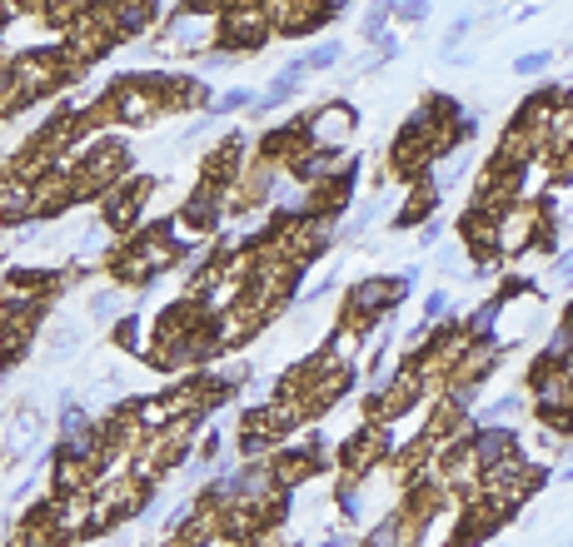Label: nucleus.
I'll use <instances>...</instances> for the list:
<instances>
[{
    "label": "nucleus",
    "mask_w": 573,
    "mask_h": 547,
    "mask_svg": "<svg viewBox=\"0 0 573 547\" xmlns=\"http://www.w3.org/2000/svg\"><path fill=\"white\" fill-rule=\"evenodd\" d=\"M35 433H41V418H35V413H21V418H15V428H11V457H21L25 448H31Z\"/></svg>",
    "instance_id": "obj_1"
},
{
    "label": "nucleus",
    "mask_w": 573,
    "mask_h": 547,
    "mask_svg": "<svg viewBox=\"0 0 573 547\" xmlns=\"http://www.w3.org/2000/svg\"><path fill=\"white\" fill-rule=\"evenodd\" d=\"M344 129H350V115H344V109H334L324 125H314V139L330 135V149H334V145H344Z\"/></svg>",
    "instance_id": "obj_2"
},
{
    "label": "nucleus",
    "mask_w": 573,
    "mask_h": 547,
    "mask_svg": "<svg viewBox=\"0 0 573 547\" xmlns=\"http://www.w3.org/2000/svg\"><path fill=\"white\" fill-rule=\"evenodd\" d=\"M389 294H394V288L384 284V278H374V284H364V288H360V294H354V298H360L364 308H379V304H384V298H389Z\"/></svg>",
    "instance_id": "obj_3"
},
{
    "label": "nucleus",
    "mask_w": 573,
    "mask_h": 547,
    "mask_svg": "<svg viewBox=\"0 0 573 547\" xmlns=\"http://www.w3.org/2000/svg\"><path fill=\"white\" fill-rule=\"evenodd\" d=\"M240 105H250V90H230V95L215 105V115H225V109H240Z\"/></svg>",
    "instance_id": "obj_4"
},
{
    "label": "nucleus",
    "mask_w": 573,
    "mask_h": 547,
    "mask_svg": "<svg viewBox=\"0 0 573 547\" xmlns=\"http://www.w3.org/2000/svg\"><path fill=\"white\" fill-rule=\"evenodd\" d=\"M330 60H340V45H334V40H330V45H320V50H314V55L310 60H304V65H330Z\"/></svg>",
    "instance_id": "obj_5"
},
{
    "label": "nucleus",
    "mask_w": 573,
    "mask_h": 547,
    "mask_svg": "<svg viewBox=\"0 0 573 547\" xmlns=\"http://www.w3.org/2000/svg\"><path fill=\"white\" fill-rule=\"evenodd\" d=\"M543 65H549V55H523V60H519L523 75H533V70H543Z\"/></svg>",
    "instance_id": "obj_6"
},
{
    "label": "nucleus",
    "mask_w": 573,
    "mask_h": 547,
    "mask_svg": "<svg viewBox=\"0 0 573 547\" xmlns=\"http://www.w3.org/2000/svg\"><path fill=\"white\" fill-rule=\"evenodd\" d=\"M559 278H563V284H573V254H569V259H563V269H559Z\"/></svg>",
    "instance_id": "obj_7"
}]
</instances>
